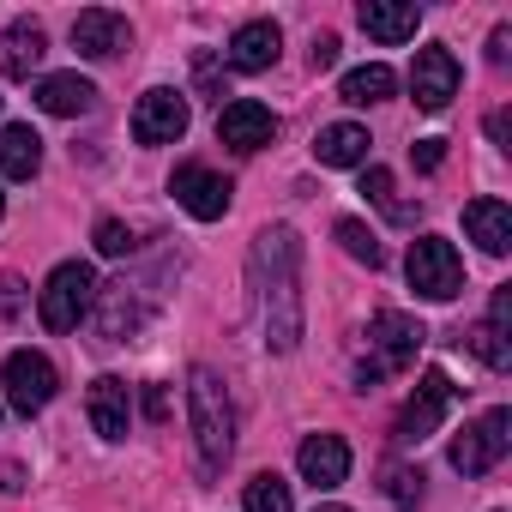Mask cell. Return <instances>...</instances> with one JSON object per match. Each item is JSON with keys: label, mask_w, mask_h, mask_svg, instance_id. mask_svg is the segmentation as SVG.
Returning <instances> with one entry per match:
<instances>
[{"label": "cell", "mask_w": 512, "mask_h": 512, "mask_svg": "<svg viewBox=\"0 0 512 512\" xmlns=\"http://www.w3.org/2000/svg\"><path fill=\"white\" fill-rule=\"evenodd\" d=\"M253 302L278 356L302 344V235L290 223H272L253 241Z\"/></svg>", "instance_id": "6da1fadb"}, {"label": "cell", "mask_w": 512, "mask_h": 512, "mask_svg": "<svg viewBox=\"0 0 512 512\" xmlns=\"http://www.w3.org/2000/svg\"><path fill=\"white\" fill-rule=\"evenodd\" d=\"M187 422H193V446H199V470L217 476L235 452V404H229V386L217 368H193L187 374Z\"/></svg>", "instance_id": "7a4b0ae2"}, {"label": "cell", "mask_w": 512, "mask_h": 512, "mask_svg": "<svg viewBox=\"0 0 512 512\" xmlns=\"http://www.w3.org/2000/svg\"><path fill=\"white\" fill-rule=\"evenodd\" d=\"M422 320H410V314H398V308H386V314H374L368 320V344H374V362H362L356 368V386L368 392V386H380V374H404L410 362H416V350H422Z\"/></svg>", "instance_id": "3957f363"}, {"label": "cell", "mask_w": 512, "mask_h": 512, "mask_svg": "<svg viewBox=\"0 0 512 512\" xmlns=\"http://www.w3.org/2000/svg\"><path fill=\"white\" fill-rule=\"evenodd\" d=\"M91 302H97V272H91L85 260H67V266L49 272V284H43V296H37V320H43L49 332H73Z\"/></svg>", "instance_id": "277c9868"}, {"label": "cell", "mask_w": 512, "mask_h": 512, "mask_svg": "<svg viewBox=\"0 0 512 512\" xmlns=\"http://www.w3.org/2000/svg\"><path fill=\"white\" fill-rule=\"evenodd\" d=\"M404 272H410V290H416L422 302H452V296L464 290V260H458V247H452L446 235H422V241H410Z\"/></svg>", "instance_id": "5b68a950"}, {"label": "cell", "mask_w": 512, "mask_h": 512, "mask_svg": "<svg viewBox=\"0 0 512 512\" xmlns=\"http://www.w3.org/2000/svg\"><path fill=\"white\" fill-rule=\"evenodd\" d=\"M506 452H512V410H488L482 422H470L452 440V470L458 476H488Z\"/></svg>", "instance_id": "8992f818"}, {"label": "cell", "mask_w": 512, "mask_h": 512, "mask_svg": "<svg viewBox=\"0 0 512 512\" xmlns=\"http://www.w3.org/2000/svg\"><path fill=\"white\" fill-rule=\"evenodd\" d=\"M0 386H7V404H13L19 416H37V410H49L61 374H55V362H49L43 350H13L7 368H0Z\"/></svg>", "instance_id": "52a82bcc"}, {"label": "cell", "mask_w": 512, "mask_h": 512, "mask_svg": "<svg viewBox=\"0 0 512 512\" xmlns=\"http://www.w3.org/2000/svg\"><path fill=\"white\" fill-rule=\"evenodd\" d=\"M458 404V386L440 374V368H428L422 380H416V392H410V404L398 410V446H422L440 422H446V410Z\"/></svg>", "instance_id": "ba28073f"}, {"label": "cell", "mask_w": 512, "mask_h": 512, "mask_svg": "<svg viewBox=\"0 0 512 512\" xmlns=\"http://www.w3.org/2000/svg\"><path fill=\"white\" fill-rule=\"evenodd\" d=\"M169 193H175V205L187 211V217H199V223H217L223 211H229V181L217 175V169H205V163H181L175 175H169Z\"/></svg>", "instance_id": "9c48e42d"}, {"label": "cell", "mask_w": 512, "mask_h": 512, "mask_svg": "<svg viewBox=\"0 0 512 512\" xmlns=\"http://www.w3.org/2000/svg\"><path fill=\"white\" fill-rule=\"evenodd\" d=\"M458 55L452 49H416V67H410V91H416V109H428V115H440L452 97H458Z\"/></svg>", "instance_id": "30bf717a"}, {"label": "cell", "mask_w": 512, "mask_h": 512, "mask_svg": "<svg viewBox=\"0 0 512 512\" xmlns=\"http://www.w3.org/2000/svg\"><path fill=\"white\" fill-rule=\"evenodd\" d=\"M181 133H187V97L169 91V85L145 91L139 109H133V139L139 145H175Z\"/></svg>", "instance_id": "8fae6325"}, {"label": "cell", "mask_w": 512, "mask_h": 512, "mask_svg": "<svg viewBox=\"0 0 512 512\" xmlns=\"http://www.w3.org/2000/svg\"><path fill=\"white\" fill-rule=\"evenodd\" d=\"M217 139H223L229 151H266V145L278 139V115H272L266 103H253V97H235V103H223V115H217Z\"/></svg>", "instance_id": "7c38bea8"}, {"label": "cell", "mask_w": 512, "mask_h": 512, "mask_svg": "<svg viewBox=\"0 0 512 512\" xmlns=\"http://www.w3.org/2000/svg\"><path fill=\"white\" fill-rule=\"evenodd\" d=\"M85 416L103 440H127V422H133V398H127V380L115 374H97L91 392H85Z\"/></svg>", "instance_id": "4fadbf2b"}, {"label": "cell", "mask_w": 512, "mask_h": 512, "mask_svg": "<svg viewBox=\"0 0 512 512\" xmlns=\"http://www.w3.org/2000/svg\"><path fill=\"white\" fill-rule=\"evenodd\" d=\"M127 19L121 13H109V7H91V13H79L73 19V49L85 55V61H109V55H121L127 49Z\"/></svg>", "instance_id": "5bb4252c"}, {"label": "cell", "mask_w": 512, "mask_h": 512, "mask_svg": "<svg viewBox=\"0 0 512 512\" xmlns=\"http://www.w3.org/2000/svg\"><path fill=\"white\" fill-rule=\"evenodd\" d=\"M296 470L314 488H338V482H350V446L338 434H308L302 452H296Z\"/></svg>", "instance_id": "9a60e30c"}, {"label": "cell", "mask_w": 512, "mask_h": 512, "mask_svg": "<svg viewBox=\"0 0 512 512\" xmlns=\"http://www.w3.org/2000/svg\"><path fill=\"white\" fill-rule=\"evenodd\" d=\"M356 25H362L374 43H410L416 25H422V7H416V0H362V7H356Z\"/></svg>", "instance_id": "2e32d148"}, {"label": "cell", "mask_w": 512, "mask_h": 512, "mask_svg": "<svg viewBox=\"0 0 512 512\" xmlns=\"http://www.w3.org/2000/svg\"><path fill=\"white\" fill-rule=\"evenodd\" d=\"M278 49H284V31L272 19H247L229 37V67L235 73H266V67H278Z\"/></svg>", "instance_id": "e0dca14e"}, {"label": "cell", "mask_w": 512, "mask_h": 512, "mask_svg": "<svg viewBox=\"0 0 512 512\" xmlns=\"http://www.w3.org/2000/svg\"><path fill=\"white\" fill-rule=\"evenodd\" d=\"M464 235L482 253H494V260H500V253L512 247V205L506 199H470L464 205Z\"/></svg>", "instance_id": "ac0fdd59"}, {"label": "cell", "mask_w": 512, "mask_h": 512, "mask_svg": "<svg viewBox=\"0 0 512 512\" xmlns=\"http://www.w3.org/2000/svg\"><path fill=\"white\" fill-rule=\"evenodd\" d=\"M43 55H49V37H43V25L19 19V25H7V31H0V73H7V79H31V73L43 67Z\"/></svg>", "instance_id": "d6986e66"}, {"label": "cell", "mask_w": 512, "mask_h": 512, "mask_svg": "<svg viewBox=\"0 0 512 512\" xmlns=\"http://www.w3.org/2000/svg\"><path fill=\"white\" fill-rule=\"evenodd\" d=\"M91 103H97V85L79 79V73H49V79H37V109H43V115L73 121V115H85Z\"/></svg>", "instance_id": "ffe728a7"}, {"label": "cell", "mask_w": 512, "mask_h": 512, "mask_svg": "<svg viewBox=\"0 0 512 512\" xmlns=\"http://www.w3.org/2000/svg\"><path fill=\"white\" fill-rule=\"evenodd\" d=\"M37 169H43V139H37V127L7 121V127H0V181H31Z\"/></svg>", "instance_id": "44dd1931"}, {"label": "cell", "mask_w": 512, "mask_h": 512, "mask_svg": "<svg viewBox=\"0 0 512 512\" xmlns=\"http://www.w3.org/2000/svg\"><path fill=\"white\" fill-rule=\"evenodd\" d=\"M368 127H356V121H332V127H320V139H314V157L326 163V169H356V163H368Z\"/></svg>", "instance_id": "7402d4cb"}, {"label": "cell", "mask_w": 512, "mask_h": 512, "mask_svg": "<svg viewBox=\"0 0 512 512\" xmlns=\"http://www.w3.org/2000/svg\"><path fill=\"white\" fill-rule=\"evenodd\" d=\"M398 91V79H392V67H380V61H368V67H350L344 73V85H338V97L344 103H356V109H368V103H386Z\"/></svg>", "instance_id": "603a6c76"}, {"label": "cell", "mask_w": 512, "mask_h": 512, "mask_svg": "<svg viewBox=\"0 0 512 512\" xmlns=\"http://www.w3.org/2000/svg\"><path fill=\"white\" fill-rule=\"evenodd\" d=\"M338 241H344V253H350V260H362L368 272L386 260V253H380V235H374L362 217H338Z\"/></svg>", "instance_id": "cb8c5ba5"}, {"label": "cell", "mask_w": 512, "mask_h": 512, "mask_svg": "<svg viewBox=\"0 0 512 512\" xmlns=\"http://www.w3.org/2000/svg\"><path fill=\"white\" fill-rule=\"evenodd\" d=\"M241 506H247V512H290V482L272 476V470H266V476H253L247 494H241Z\"/></svg>", "instance_id": "d4e9b609"}, {"label": "cell", "mask_w": 512, "mask_h": 512, "mask_svg": "<svg viewBox=\"0 0 512 512\" xmlns=\"http://www.w3.org/2000/svg\"><path fill=\"white\" fill-rule=\"evenodd\" d=\"M470 350H476V362H482V368H494V374H506V368H512V344H506V332H494L488 320L470 332Z\"/></svg>", "instance_id": "484cf974"}, {"label": "cell", "mask_w": 512, "mask_h": 512, "mask_svg": "<svg viewBox=\"0 0 512 512\" xmlns=\"http://www.w3.org/2000/svg\"><path fill=\"white\" fill-rule=\"evenodd\" d=\"M362 193H368V199H374V205H380L392 223H416V211L392 199V175H386V169H368V175H362Z\"/></svg>", "instance_id": "4316f807"}, {"label": "cell", "mask_w": 512, "mask_h": 512, "mask_svg": "<svg viewBox=\"0 0 512 512\" xmlns=\"http://www.w3.org/2000/svg\"><path fill=\"white\" fill-rule=\"evenodd\" d=\"M133 247H139V241H133V229H127L121 217H103V223H97V253H103V260H127Z\"/></svg>", "instance_id": "83f0119b"}, {"label": "cell", "mask_w": 512, "mask_h": 512, "mask_svg": "<svg viewBox=\"0 0 512 512\" xmlns=\"http://www.w3.org/2000/svg\"><path fill=\"white\" fill-rule=\"evenodd\" d=\"M386 494L398 512H416L422 506V470H386Z\"/></svg>", "instance_id": "f1b7e54d"}, {"label": "cell", "mask_w": 512, "mask_h": 512, "mask_svg": "<svg viewBox=\"0 0 512 512\" xmlns=\"http://www.w3.org/2000/svg\"><path fill=\"white\" fill-rule=\"evenodd\" d=\"M410 157H416V169H440L446 163V139H416Z\"/></svg>", "instance_id": "f546056e"}, {"label": "cell", "mask_w": 512, "mask_h": 512, "mask_svg": "<svg viewBox=\"0 0 512 512\" xmlns=\"http://www.w3.org/2000/svg\"><path fill=\"white\" fill-rule=\"evenodd\" d=\"M326 67H338V37H332V31L314 37V73H326Z\"/></svg>", "instance_id": "4dcf8cb0"}, {"label": "cell", "mask_w": 512, "mask_h": 512, "mask_svg": "<svg viewBox=\"0 0 512 512\" xmlns=\"http://www.w3.org/2000/svg\"><path fill=\"white\" fill-rule=\"evenodd\" d=\"M145 416H151V422H163V416H169V392H163V386H151V392H145Z\"/></svg>", "instance_id": "1f68e13d"}, {"label": "cell", "mask_w": 512, "mask_h": 512, "mask_svg": "<svg viewBox=\"0 0 512 512\" xmlns=\"http://www.w3.org/2000/svg\"><path fill=\"white\" fill-rule=\"evenodd\" d=\"M506 43H512V31H506V25H500V31H494V37H488V61H494V67H500V61H506Z\"/></svg>", "instance_id": "d6a6232c"}, {"label": "cell", "mask_w": 512, "mask_h": 512, "mask_svg": "<svg viewBox=\"0 0 512 512\" xmlns=\"http://www.w3.org/2000/svg\"><path fill=\"white\" fill-rule=\"evenodd\" d=\"M19 308V278H0V314Z\"/></svg>", "instance_id": "836d02e7"}, {"label": "cell", "mask_w": 512, "mask_h": 512, "mask_svg": "<svg viewBox=\"0 0 512 512\" xmlns=\"http://www.w3.org/2000/svg\"><path fill=\"white\" fill-rule=\"evenodd\" d=\"M0 488L19 494V488H25V470H19V464H0Z\"/></svg>", "instance_id": "e575fe53"}, {"label": "cell", "mask_w": 512, "mask_h": 512, "mask_svg": "<svg viewBox=\"0 0 512 512\" xmlns=\"http://www.w3.org/2000/svg\"><path fill=\"white\" fill-rule=\"evenodd\" d=\"M488 139H494V145H506V109H494V115H488Z\"/></svg>", "instance_id": "d590c367"}, {"label": "cell", "mask_w": 512, "mask_h": 512, "mask_svg": "<svg viewBox=\"0 0 512 512\" xmlns=\"http://www.w3.org/2000/svg\"><path fill=\"white\" fill-rule=\"evenodd\" d=\"M314 512H350V506H314Z\"/></svg>", "instance_id": "8d00e7d4"}, {"label": "cell", "mask_w": 512, "mask_h": 512, "mask_svg": "<svg viewBox=\"0 0 512 512\" xmlns=\"http://www.w3.org/2000/svg\"><path fill=\"white\" fill-rule=\"evenodd\" d=\"M0 211H7V193H0Z\"/></svg>", "instance_id": "74e56055"}]
</instances>
